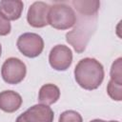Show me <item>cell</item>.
I'll use <instances>...</instances> for the list:
<instances>
[{
	"label": "cell",
	"instance_id": "ba28073f",
	"mask_svg": "<svg viewBox=\"0 0 122 122\" xmlns=\"http://www.w3.org/2000/svg\"><path fill=\"white\" fill-rule=\"evenodd\" d=\"M26 122H53L54 112L51 107L36 104L20 114Z\"/></svg>",
	"mask_w": 122,
	"mask_h": 122
},
{
	"label": "cell",
	"instance_id": "9c48e42d",
	"mask_svg": "<svg viewBox=\"0 0 122 122\" xmlns=\"http://www.w3.org/2000/svg\"><path fill=\"white\" fill-rule=\"evenodd\" d=\"M23 99L14 91H3L0 92V110L5 112H14L20 109Z\"/></svg>",
	"mask_w": 122,
	"mask_h": 122
},
{
	"label": "cell",
	"instance_id": "3957f363",
	"mask_svg": "<svg viewBox=\"0 0 122 122\" xmlns=\"http://www.w3.org/2000/svg\"><path fill=\"white\" fill-rule=\"evenodd\" d=\"M76 14L71 7L65 3H55L50 7L48 22L56 30H68L76 23Z\"/></svg>",
	"mask_w": 122,
	"mask_h": 122
},
{
	"label": "cell",
	"instance_id": "2e32d148",
	"mask_svg": "<svg viewBox=\"0 0 122 122\" xmlns=\"http://www.w3.org/2000/svg\"><path fill=\"white\" fill-rule=\"evenodd\" d=\"M10 30H11V26L10 21L6 19L0 12V35L1 36L8 35L10 32Z\"/></svg>",
	"mask_w": 122,
	"mask_h": 122
},
{
	"label": "cell",
	"instance_id": "e0dca14e",
	"mask_svg": "<svg viewBox=\"0 0 122 122\" xmlns=\"http://www.w3.org/2000/svg\"><path fill=\"white\" fill-rule=\"evenodd\" d=\"M15 122H26L24 119H23V117L21 116V115H19L17 118H16V120H15Z\"/></svg>",
	"mask_w": 122,
	"mask_h": 122
},
{
	"label": "cell",
	"instance_id": "4fadbf2b",
	"mask_svg": "<svg viewBox=\"0 0 122 122\" xmlns=\"http://www.w3.org/2000/svg\"><path fill=\"white\" fill-rule=\"evenodd\" d=\"M107 92L109 96L115 101L122 100V84L110 80L107 85Z\"/></svg>",
	"mask_w": 122,
	"mask_h": 122
},
{
	"label": "cell",
	"instance_id": "ac0fdd59",
	"mask_svg": "<svg viewBox=\"0 0 122 122\" xmlns=\"http://www.w3.org/2000/svg\"><path fill=\"white\" fill-rule=\"evenodd\" d=\"M104 120H101V119H93V120H92V121H90V122H103Z\"/></svg>",
	"mask_w": 122,
	"mask_h": 122
},
{
	"label": "cell",
	"instance_id": "d6986e66",
	"mask_svg": "<svg viewBox=\"0 0 122 122\" xmlns=\"http://www.w3.org/2000/svg\"><path fill=\"white\" fill-rule=\"evenodd\" d=\"M103 122H119V121H116V120H111V121H103Z\"/></svg>",
	"mask_w": 122,
	"mask_h": 122
},
{
	"label": "cell",
	"instance_id": "30bf717a",
	"mask_svg": "<svg viewBox=\"0 0 122 122\" xmlns=\"http://www.w3.org/2000/svg\"><path fill=\"white\" fill-rule=\"evenodd\" d=\"M24 4L20 0L0 1V12L9 21H14L21 17Z\"/></svg>",
	"mask_w": 122,
	"mask_h": 122
},
{
	"label": "cell",
	"instance_id": "52a82bcc",
	"mask_svg": "<svg viewBox=\"0 0 122 122\" xmlns=\"http://www.w3.org/2000/svg\"><path fill=\"white\" fill-rule=\"evenodd\" d=\"M50 7L51 6L49 4L42 1L32 3L27 13L28 23L33 28H44L49 25L48 15Z\"/></svg>",
	"mask_w": 122,
	"mask_h": 122
},
{
	"label": "cell",
	"instance_id": "7c38bea8",
	"mask_svg": "<svg viewBox=\"0 0 122 122\" xmlns=\"http://www.w3.org/2000/svg\"><path fill=\"white\" fill-rule=\"evenodd\" d=\"M73 8L81 16H95L100 7V2L97 0L92 1H78L74 0L71 2Z\"/></svg>",
	"mask_w": 122,
	"mask_h": 122
},
{
	"label": "cell",
	"instance_id": "7a4b0ae2",
	"mask_svg": "<svg viewBox=\"0 0 122 122\" xmlns=\"http://www.w3.org/2000/svg\"><path fill=\"white\" fill-rule=\"evenodd\" d=\"M81 20L77 22L75 28L66 33V40L71 44L76 52L81 53L86 50L87 44L90 40V36L92 34L95 29V16H86L84 23V16H81Z\"/></svg>",
	"mask_w": 122,
	"mask_h": 122
},
{
	"label": "cell",
	"instance_id": "9a60e30c",
	"mask_svg": "<svg viewBox=\"0 0 122 122\" xmlns=\"http://www.w3.org/2000/svg\"><path fill=\"white\" fill-rule=\"evenodd\" d=\"M58 122H83V118L76 111L68 110L60 114Z\"/></svg>",
	"mask_w": 122,
	"mask_h": 122
},
{
	"label": "cell",
	"instance_id": "ffe728a7",
	"mask_svg": "<svg viewBox=\"0 0 122 122\" xmlns=\"http://www.w3.org/2000/svg\"><path fill=\"white\" fill-rule=\"evenodd\" d=\"M1 53H2V46L0 44V57H1Z\"/></svg>",
	"mask_w": 122,
	"mask_h": 122
},
{
	"label": "cell",
	"instance_id": "6da1fadb",
	"mask_svg": "<svg viewBox=\"0 0 122 122\" xmlns=\"http://www.w3.org/2000/svg\"><path fill=\"white\" fill-rule=\"evenodd\" d=\"M104 75V68L95 58H83L74 68V78L76 83L87 91L96 90L102 84Z\"/></svg>",
	"mask_w": 122,
	"mask_h": 122
},
{
	"label": "cell",
	"instance_id": "8992f818",
	"mask_svg": "<svg viewBox=\"0 0 122 122\" xmlns=\"http://www.w3.org/2000/svg\"><path fill=\"white\" fill-rule=\"evenodd\" d=\"M49 63L55 71H63L68 70L72 63L71 50L65 45L54 46L50 51Z\"/></svg>",
	"mask_w": 122,
	"mask_h": 122
},
{
	"label": "cell",
	"instance_id": "5bb4252c",
	"mask_svg": "<svg viewBox=\"0 0 122 122\" xmlns=\"http://www.w3.org/2000/svg\"><path fill=\"white\" fill-rule=\"evenodd\" d=\"M111 80L122 84V58L118 57L113 61L110 71Z\"/></svg>",
	"mask_w": 122,
	"mask_h": 122
},
{
	"label": "cell",
	"instance_id": "277c9868",
	"mask_svg": "<svg viewBox=\"0 0 122 122\" xmlns=\"http://www.w3.org/2000/svg\"><path fill=\"white\" fill-rule=\"evenodd\" d=\"M27 73L25 63L16 57H10L5 60L1 68L3 80L10 85H16L22 82Z\"/></svg>",
	"mask_w": 122,
	"mask_h": 122
},
{
	"label": "cell",
	"instance_id": "8fae6325",
	"mask_svg": "<svg viewBox=\"0 0 122 122\" xmlns=\"http://www.w3.org/2000/svg\"><path fill=\"white\" fill-rule=\"evenodd\" d=\"M59 97H60V90L54 84H51V83L45 84L39 90L38 101L41 104L48 105V106L51 105L57 102Z\"/></svg>",
	"mask_w": 122,
	"mask_h": 122
},
{
	"label": "cell",
	"instance_id": "5b68a950",
	"mask_svg": "<svg viewBox=\"0 0 122 122\" xmlns=\"http://www.w3.org/2000/svg\"><path fill=\"white\" fill-rule=\"evenodd\" d=\"M16 46L23 55L29 58H34L42 53L44 50V40L37 33L25 32L18 37Z\"/></svg>",
	"mask_w": 122,
	"mask_h": 122
}]
</instances>
